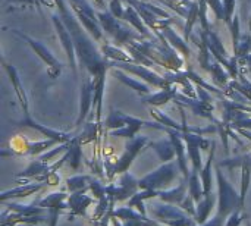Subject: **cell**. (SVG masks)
<instances>
[{"mask_svg":"<svg viewBox=\"0 0 251 226\" xmlns=\"http://www.w3.org/2000/svg\"><path fill=\"white\" fill-rule=\"evenodd\" d=\"M57 13L65 22L66 28L69 29L74 44H75V51L79 63L85 68L87 74L93 76L94 82H106V72L109 68H112V60L106 59L101 50H99L94 44V38L87 34V29L81 25L66 0H54Z\"/></svg>","mask_w":251,"mask_h":226,"instance_id":"6da1fadb","label":"cell"},{"mask_svg":"<svg viewBox=\"0 0 251 226\" xmlns=\"http://www.w3.org/2000/svg\"><path fill=\"white\" fill-rule=\"evenodd\" d=\"M128 44L135 47L140 53H143L154 65L165 68L168 72H181L182 71L185 59L168 41L153 38V40H143V41H131Z\"/></svg>","mask_w":251,"mask_h":226,"instance_id":"7a4b0ae2","label":"cell"},{"mask_svg":"<svg viewBox=\"0 0 251 226\" xmlns=\"http://www.w3.org/2000/svg\"><path fill=\"white\" fill-rule=\"evenodd\" d=\"M97 16H99V21L101 24L103 31L107 32L113 38L115 46H118V47L126 46L131 41H143V40H147L134 26L128 25V22L125 24L121 19L115 18L109 10H100V12H97Z\"/></svg>","mask_w":251,"mask_h":226,"instance_id":"3957f363","label":"cell"},{"mask_svg":"<svg viewBox=\"0 0 251 226\" xmlns=\"http://www.w3.org/2000/svg\"><path fill=\"white\" fill-rule=\"evenodd\" d=\"M149 140L147 137H137L134 140H129L125 146L124 153L119 156V159H116L115 162H104V169H106V176L109 181H112L116 175H122L125 172H128V169L131 168L132 162L135 160V157L141 153V150L147 146Z\"/></svg>","mask_w":251,"mask_h":226,"instance_id":"277c9868","label":"cell"},{"mask_svg":"<svg viewBox=\"0 0 251 226\" xmlns=\"http://www.w3.org/2000/svg\"><path fill=\"white\" fill-rule=\"evenodd\" d=\"M66 3L69 4V7L72 9V12L81 22V25L94 38V41L104 43V38H103L104 31L101 28V24L99 21L97 12L94 10V7L87 0H66Z\"/></svg>","mask_w":251,"mask_h":226,"instance_id":"5b68a950","label":"cell"},{"mask_svg":"<svg viewBox=\"0 0 251 226\" xmlns=\"http://www.w3.org/2000/svg\"><path fill=\"white\" fill-rule=\"evenodd\" d=\"M179 166L175 162L163 163L156 171L150 172L144 178L140 179V190H153V191H163L169 187L178 176Z\"/></svg>","mask_w":251,"mask_h":226,"instance_id":"8992f818","label":"cell"},{"mask_svg":"<svg viewBox=\"0 0 251 226\" xmlns=\"http://www.w3.org/2000/svg\"><path fill=\"white\" fill-rule=\"evenodd\" d=\"M12 32H13L15 35H18L19 38H22V40L32 49V51L43 60V63L47 66V75H49L51 79L59 78V75L62 74V63L54 57V54H53L41 41L32 38L31 35H28V34H25V32H22V31H19V29H12Z\"/></svg>","mask_w":251,"mask_h":226,"instance_id":"52a82bcc","label":"cell"},{"mask_svg":"<svg viewBox=\"0 0 251 226\" xmlns=\"http://www.w3.org/2000/svg\"><path fill=\"white\" fill-rule=\"evenodd\" d=\"M154 218L157 219V222L163 224L165 226H194L197 225L196 221L185 213L181 207L174 206V204H159L156 206V209L153 210Z\"/></svg>","mask_w":251,"mask_h":226,"instance_id":"ba28073f","label":"cell"},{"mask_svg":"<svg viewBox=\"0 0 251 226\" xmlns=\"http://www.w3.org/2000/svg\"><path fill=\"white\" fill-rule=\"evenodd\" d=\"M140 191V179H137L129 172L122 174L119 184L106 185V194L112 197L115 201H125L129 200L135 193Z\"/></svg>","mask_w":251,"mask_h":226,"instance_id":"9c48e42d","label":"cell"},{"mask_svg":"<svg viewBox=\"0 0 251 226\" xmlns=\"http://www.w3.org/2000/svg\"><path fill=\"white\" fill-rule=\"evenodd\" d=\"M51 21H53V26L56 29V34L59 37V41L62 43V47L66 53L68 57V63L72 69V72L76 75L78 69H76V51H75V44H74V38L69 32V29L66 28L65 22L62 21V18L59 16V13H53L51 15Z\"/></svg>","mask_w":251,"mask_h":226,"instance_id":"30bf717a","label":"cell"},{"mask_svg":"<svg viewBox=\"0 0 251 226\" xmlns=\"http://www.w3.org/2000/svg\"><path fill=\"white\" fill-rule=\"evenodd\" d=\"M68 194L66 193H51L46 196L43 200L38 201L40 207H44L47 210V225L57 226L59 216L69 209L68 206Z\"/></svg>","mask_w":251,"mask_h":226,"instance_id":"8fae6325","label":"cell"},{"mask_svg":"<svg viewBox=\"0 0 251 226\" xmlns=\"http://www.w3.org/2000/svg\"><path fill=\"white\" fill-rule=\"evenodd\" d=\"M175 22V19H162L159 24V40L162 41H168L176 51H179L185 60H190L191 56V50L188 47V41L185 38H182L181 35L176 34V31L172 29V24Z\"/></svg>","mask_w":251,"mask_h":226,"instance_id":"7c38bea8","label":"cell"},{"mask_svg":"<svg viewBox=\"0 0 251 226\" xmlns=\"http://www.w3.org/2000/svg\"><path fill=\"white\" fill-rule=\"evenodd\" d=\"M143 128H153V129H159V131H165L166 126L160 125L159 122H149V121H143V119H138L135 116H131V115H126V124L124 128H119V129H113L110 131V137H124V138H128V140H134L137 138V134L143 129Z\"/></svg>","mask_w":251,"mask_h":226,"instance_id":"4fadbf2b","label":"cell"},{"mask_svg":"<svg viewBox=\"0 0 251 226\" xmlns=\"http://www.w3.org/2000/svg\"><path fill=\"white\" fill-rule=\"evenodd\" d=\"M174 101H175L178 106H182V104L188 106L190 110H191L194 115L203 116V118L212 121L216 126L222 125V122H219V121L213 116V110H215L213 101H204V100H200V99H199V100H197V99H191V97H188V96H185V94H178L176 99H175Z\"/></svg>","mask_w":251,"mask_h":226,"instance_id":"5bb4252c","label":"cell"},{"mask_svg":"<svg viewBox=\"0 0 251 226\" xmlns=\"http://www.w3.org/2000/svg\"><path fill=\"white\" fill-rule=\"evenodd\" d=\"M93 101H94V81L93 76L90 74H87V76L84 78L82 84H81V93H79V113L75 122V126L79 128L81 125H84L85 118L88 116L91 107H93Z\"/></svg>","mask_w":251,"mask_h":226,"instance_id":"9a60e30c","label":"cell"},{"mask_svg":"<svg viewBox=\"0 0 251 226\" xmlns=\"http://www.w3.org/2000/svg\"><path fill=\"white\" fill-rule=\"evenodd\" d=\"M1 63H3V69L6 71V74H7V76H9V79H10V82H12V87H13V90H15V94H16L19 103H21V107H22V112H24V119H31L32 116H31V113H29L28 96H26V93H25V88H24V85H22V81H21V76H19L16 68L12 66L10 63L4 62V60H3Z\"/></svg>","mask_w":251,"mask_h":226,"instance_id":"2e32d148","label":"cell"},{"mask_svg":"<svg viewBox=\"0 0 251 226\" xmlns=\"http://www.w3.org/2000/svg\"><path fill=\"white\" fill-rule=\"evenodd\" d=\"M165 132L169 135L171 141L174 143V147H175V151H176V163L179 166V171L182 172L184 175V179L188 181L191 172L188 171V162H187V146L182 140V134L181 131H176V129H171V128H165Z\"/></svg>","mask_w":251,"mask_h":226,"instance_id":"e0dca14e","label":"cell"},{"mask_svg":"<svg viewBox=\"0 0 251 226\" xmlns=\"http://www.w3.org/2000/svg\"><path fill=\"white\" fill-rule=\"evenodd\" d=\"M46 187L44 182H28V184H24V185H18L15 188H10V190H6L0 194V201L1 203H6L7 200H16V199H26L29 196H34L37 194L38 191H41L43 188Z\"/></svg>","mask_w":251,"mask_h":226,"instance_id":"ac0fdd59","label":"cell"},{"mask_svg":"<svg viewBox=\"0 0 251 226\" xmlns=\"http://www.w3.org/2000/svg\"><path fill=\"white\" fill-rule=\"evenodd\" d=\"M94 204V199L87 196L85 193H76V194H71L68 197V206L71 213L68 215V221H74V218L76 216H85L87 209Z\"/></svg>","mask_w":251,"mask_h":226,"instance_id":"d6986e66","label":"cell"},{"mask_svg":"<svg viewBox=\"0 0 251 226\" xmlns=\"http://www.w3.org/2000/svg\"><path fill=\"white\" fill-rule=\"evenodd\" d=\"M178 90L175 85H171V87H166V88H162L159 90L157 93H151L149 96H144L141 97V101L146 103V104H150L151 107H160L169 101H174L178 96Z\"/></svg>","mask_w":251,"mask_h":226,"instance_id":"ffe728a7","label":"cell"},{"mask_svg":"<svg viewBox=\"0 0 251 226\" xmlns=\"http://www.w3.org/2000/svg\"><path fill=\"white\" fill-rule=\"evenodd\" d=\"M188 182L187 179H182L181 184L175 188H169V190H163V191H159V197L163 203H168V204H174V206H181V203L185 200V197L188 196Z\"/></svg>","mask_w":251,"mask_h":226,"instance_id":"44dd1931","label":"cell"},{"mask_svg":"<svg viewBox=\"0 0 251 226\" xmlns=\"http://www.w3.org/2000/svg\"><path fill=\"white\" fill-rule=\"evenodd\" d=\"M112 74L115 78H118V81H121L124 85L129 87L131 90L137 91L140 94V97H144V96H149L151 94V90H150V85L146 84V82H141V81H137L135 78H132V75L126 74L125 71L122 69H118V68H113L112 69Z\"/></svg>","mask_w":251,"mask_h":226,"instance_id":"7402d4cb","label":"cell"},{"mask_svg":"<svg viewBox=\"0 0 251 226\" xmlns=\"http://www.w3.org/2000/svg\"><path fill=\"white\" fill-rule=\"evenodd\" d=\"M124 21L125 22H128L131 26H134L143 37H146L147 40H153V38H157L151 31H150V28L143 22V19H141V16H140V13L132 7V6H126L125 7V13H124Z\"/></svg>","mask_w":251,"mask_h":226,"instance_id":"603a6c76","label":"cell"},{"mask_svg":"<svg viewBox=\"0 0 251 226\" xmlns=\"http://www.w3.org/2000/svg\"><path fill=\"white\" fill-rule=\"evenodd\" d=\"M215 153H216V144L213 141L212 150L209 151L207 162H206V165L203 166V169L200 172V179H201V184H203L204 197L213 193V160H215Z\"/></svg>","mask_w":251,"mask_h":226,"instance_id":"cb8c5ba5","label":"cell"},{"mask_svg":"<svg viewBox=\"0 0 251 226\" xmlns=\"http://www.w3.org/2000/svg\"><path fill=\"white\" fill-rule=\"evenodd\" d=\"M218 207V196L216 194H209L206 196L200 203H197V213H196V224L197 225H203L209 221L212 212Z\"/></svg>","mask_w":251,"mask_h":226,"instance_id":"d4e9b609","label":"cell"},{"mask_svg":"<svg viewBox=\"0 0 251 226\" xmlns=\"http://www.w3.org/2000/svg\"><path fill=\"white\" fill-rule=\"evenodd\" d=\"M100 50L101 53L104 54L106 59L112 60V62H126V63H137V60L125 50H122L121 47L118 46H113V44H109L107 41L101 43L100 46Z\"/></svg>","mask_w":251,"mask_h":226,"instance_id":"484cf974","label":"cell"},{"mask_svg":"<svg viewBox=\"0 0 251 226\" xmlns=\"http://www.w3.org/2000/svg\"><path fill=\"white\" fill-rule=\"evenodd\" d=\"M149 146L156 151L157 157L163 163L174 162V159L176 157V151H175V147H174V143L171 141V138H168V140H159V141L150 143Z\"/></svg>","mask_w":251,"mask_h":226,"instance_id":"4316f807","label":"cell"},{"mask_svg":"<svg viewBox=\"0 0 251 226\" xmlns=\"http://www.w3.org/2000/svg\"><path fill=\"white\" fill-rule=\"evenodd\" d=\"M209 72H210V75H212V81L215 82V85H216L219 90L222 88V91H225V90L228 88L231 79H232L231 75H229V72H228L218 60H215V59H213V62H212V65H210Z\"/></svg>","mask_w":251,"mask_h":226,"instance_id":"83f0119b","label":"cell"},{"mask_svg":"<svg viewBox=\"0 0 251 226\" xmlns=\"http://www.w3.org/2000/svg\"><path fill=\"white\" fill-rule=\"evenodd\" d=\"M159 197V191H153V190H141L138 193H135L129 200H128V207L135 209L138 213L146 215L147 216V210H146V200Z\"/></svg>","mask_w":251,"mask_h":226,"instance_id":"f1b7e54d","label":"cell"},{"mask_svg":"<svg viewBox=\"0 0 251 226\" xmlns=\"http://www.w3.org/2000/svg\"><path fill=\"white\" fill-rule=\"evenodd\" d=\"M66 156H68V166L72 168V169H78L81 162H82V144L79 143L78 137H72V140L69 141V149L66 151Z\"/></svg>","mask_w":251,"mask_h":226,"instance_id":"f546056e","label":"cell"},{"mask_svg":"<svg viewBox=\"0 0 251 226\" xmlns=\"http://www.w3.org/2000/svg\"><path fill=\"white\" fill-rule=\"evenodd\" d=\"M6 206V209L9 212H13V213H18V215H22V216H41L44 215L46 209L44 207H40L38 204H29V206H25V204H19V203H3Z\"/></svg>","mask_w":251,"mask_h":226,"instance_id":"4dcf8cb0","label":"cell"},{"mask_svg":"<svg viewBox=\"0 0 251 226\" xmlns=\"http://www.w3.org/2000/svg\"><path fill=\"white\" fill-rule=\"evenodd\" d=\"M93 178L87 176V175H76L72 178H68L66 182V188L71 194H76V193H87L90 190V182Z\"/></svg>","mask_w":251,"mask_h":226,"instance_id":"1f68e13d","label":"cell"},{"mask_svg":"<svg viewBox=\"0 0 251 226\" xmlns=\"http://www.w3.org/2000/svg\"><path fill=\"white\" fill-rule=\"evenodd\" d=\"M54 144H59V143L56 140H50V138H46L43 141H35V143H26L24 146L22 154L24 156H41V153L44 150H49Z\"/></svg>","mask_w":251,"mask_h":226,"instance_id":"d6a6232c","label":"cell"},{"mask_svg":"<svg viewBox=\"0 0 251 226\" xmlns=\"http://www.w3.org/2000/svg\"><path fill=\"white\" fill-rule=\"evenodd\" d=\"M187 182H188V193H190V196L194 199L196 203H200L204 199L203 184L200 182V174L191 171V175H190Z\"/></svg>","mask_w":251,"mask_h":226,"instance_id":"836d02e7","label":"cell"},{"mask_svg":"<svg viewBox=\"0 0 251 226\" xmlns=\"http://www.w3.org/2000/svg\"><path fill=\"white\" fill-rule=\"evenodd\" d=\"M149 112H150V115L154 118V121H156V122H159L160 125H163V126H166V128L176 129V131H181V132H182V125H179L176 121H174L172 118H169L166 113L160 112L157 107H150V109H149Z\"/></svg>","mask_w":251,"mask_h":226,"instance_id":"e575fe53","label":"cell"},{"mask_svg":"<svg viewBox=\"0 0 251 226\" xmlns=\"http://www.w3.org/2000/svg\"><path fill=\"white\" fill-rule=\"evenodd\" d=\"M125 124H126V115L122 113V112H119V110H115V109L110 110V113L107 115V119L104 122L106 128L110 129V131L124 128Z\"/></svg>","mask_w":251,"mask_h":226,"instance_id":"d590c367","label":"cell"},{"mask_svg":"<svg viewBox=\"0 0 251 226\" xmlns=\"http://www.w3.org/2000/svg\"><path fill=\"white\" fill-rule=\"evenodd\" d=\"M241 22H240V15L235 13L231 25H229V29H231V37H232V47H234V53L237 51L238 46H240V40H241Z\"/></svg>","mask_w":251,"mask_h":226,"instance_id":"8d00e7d4","label":"cell"},{"mask_svg":"<svg viewBox=\"0 0 251 226\" xmlns=\"http://www.w3.org/2000/svg\"><path fill=\"white\" fill-rule=\"evenodd\" d=\"M222 3H224V12H225V22L229 26L237 13V0H222Z\"/></svg>","mask_w":251,"mask_h":226,"instance_id":"74e56055","label":"cell"},{"mask_svg":"<svg viewBox=\"0 0 251 226\" xmlns=\"http://www.w3.org/2000/svg\"><path fill=\"white\" fill-rule=\"evenodd\" d=\"M185 213H188L193 219L196 218V213H197V203L194 201V199L188 194L187 197H185V200L181 203V206H179Z\"/></svg>","mask_w":251,"mask_h":226,"instance_id":"f35d334b","label":"cell"},{"mask_svg":"<svg viewBox=\"0 0 251 226\" xmlns=\"http://www.w3.org/2000/svg\"><path fill=\"white\" fill-rule=\"evenodd\" d=\"M124 0H110V3H109V12L115 16V18H118V19H124V13H125V9H124Z\"/></svg>","mask_w":251,"mask_h":226,"instance_id":"ab89813d","label":"cell"},{"mask_svg":"<svg viewBox=\"0 0 251 226\" xmlns=\"http://www.w3.org/2000/svg\"><path fill=\"white\" fill-rule=\"evenodd\" d=\"M90 191L93 193L94 199L101 200L103 197H106V187L103 184H100L97 179H91L90 182Z\"/></svg>","mask_w":251,"mask_h":226,"instance_id":"60d3db41","label":"cell"},{"mask_svg":"<svg viewBox=\"0 0 251 226\" xmlns=\"http://www.w3.org/2000/svg\"><path fill=\"white\" fill-rule=\"evenodd\" d=\"M212 12L215 13L216 19H224L225 21V12H224V3L222 0H206Z\"/></svg>","mask_w":251,"mask_h":226,"instance_id":"b9f144b4","label":"cell"},{"mask_svg":"<svg viewBox=\"0 0 251 226\" xmlns=\"http://www.w3.org/2000/svg\"><path fill=\"white\" fill-rule=\"evenodd\" d=\"M13 3H22V4H29V6H37L40 9V6H47V7H54L56 1L54 0H10Z\"/></svg>","mask_w":251,"mask_h":226,"instance_id":"7bdbcfd3","label":"cell"},{"mask_svg":"<svg viewBox=\"0 0 251 226\" xmlns=\"http://www.w3.org/2000/svg\"><path fill=\"white\" fill-rule=\"evenodd\" d=\"M235 131H238L244 138H247L249 141H251V129H235Z\"/></svg>","mask_w":251,"mask_h":226,"instance_id":"ee69618b","label":"cell"},{"mask_svg":"<svg viewBox=\"0 0 251 226\" xmlns=\"http://www.w3.org/2000/svg\"><path fill=\"white\" fill-rule=\"evenodd\" d=\"M94 1V4L97 6V7H100V9H104L106 7V0H93Z\"/></svg>","mask_w":251,"mask_h":226,"instance_id":"f6af8a7d","label":"cell"},{"mask_svg":"<svg viewBox=\"0 0 251 226\" xmlns=\"http://www.w3.org/2000/svg\"><path fill=\"white\" fill-rule=\"evenodd\" d=\"M241 157H243V160L251 168V154H244V156H241Z\"/></svg>","mask_w":251,"mask_h":226,"instance_id":"bcb514c9","label":"cell"},{"mask_svg":"<svg viewBox=\"0 0 251 226\" xmlns=\"http://www.w3.org/2000/svg\"><path fill=\"white\" fill-rule=\"evenodd\" d=\"M247 226H251V221H250V219H247Z\"/></svg>","mask_w":251,"mask_h":226,"instance_id":"7dc6e473","label":"cell"}]
</instances>
